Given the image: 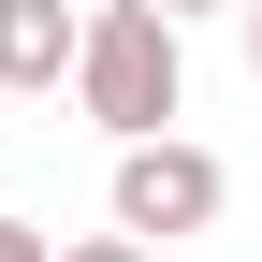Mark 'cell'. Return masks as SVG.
<instances>
[{
	"mask_svg": "<svg viewBox=\"0 0 262 262\" xmlns=\"http://www.w3.org/2000/svg\"><path fill=\"white\" fill-rule=\"evenodd\" d=\"M58 262H146V233H88V248H58Z\"/></svg>",
	"mask_w": 262,
	"mask_h": 262,
	"instance_id": "4",
	"label": "cell"
},
{
	"mask_svg": "<svg viewBox=\"0 0 262 262\" xmlns=\"http://www.w3.org/2000/svg\"><path fill=\"white\" fill-rule=\"evenodd\" d=\"M219 204H233V175H219L189 131H146V146H117V233L175 248V233H204Z\"/></svg>",
	"mask_w": 262,
	"mask_h": 262,
	"instance_id": "2",
	"label": "cell"
},
{
	"mask_svg": "<svg viewBox=\"0 0 262 262\" xmlns=\"http://www.w3.org/2000/svg\"><path fill=\"white\" fill-rule=\"evenodd\" d=\"M160 15H175V29H189V15H219V0H160Z\"/></svg>",
	"mask_w": 262,
	"mask_h": 262,
	"instance_id": "6",
	"label": "cell"
},
{
	"mask_svg": "<svg viewBox=\"0 0 262 262\" xmlns=\"http://www.w3.org/2000/svg\"><path fill=\"white\" fill-rule=\"evenodd\" d=\"M0 262H58V248H44V233H29V219H0Z\"/></svg>",
	"mask_w": 262,
	"mask_h": 262,
	"instance_id": "5",
	"label": "cell"
},
{
	"mask_svg": "<svg viewBox=\"0 0 262 262\" xmlns=\"http://www.w3.org/2000/svg\"><path fill=\"white\" fill-rule=\"evenodd\" d=\"M88 117L117 131V146H146V131H175V102H189V44H175V15L160 0H102L88 15Z\"/></svg>",
	"mask_w": 262,
	"mask_h": 262,
	"instance_id": "1",
	"label": "cell"
},
{
	"mask_svg": "<svg viewBox=\"0 0 262 262\" xmlns=\"http://www.w3.org/2000/svg\"><path fill=\"white\" fill-rule=\"evenodd\" d=\"M88 73V15L73 0H0V88H58Z\"/></svg>",
	"mask_w": 262,
	"mask_h": 262,
	"instance_id": "3",
	"label": "cell"
},
{
	"mask_svg": "<svg viewBox=\"0 0 262 262\" xmlns=\"http://www.w3.org/2000/svg\"><path fill=\"white\" fill-rule=\"evenodd\" d=\"M248 73H262V0H248Z\"/></svg>",
	"mask_w": 262,
	"mask_h": 262,
	"instance_id": "7",
	"label": "cell"
}]
</instances>
